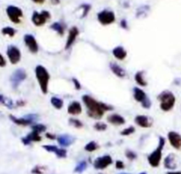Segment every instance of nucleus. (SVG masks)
<instances>
[{"label":"nucleus","mask_w":181,"mask_h":174,"mask_svg":"<svg viewBox=\"0 0 181 174\" xmlns=\"http://www.w3.org/2000/svg\"><path fill=\"white\" fill-rule=\"evenodd\" d=\"M81 99L87 108L88 116L94 119H101L105 112L113 110L112 106L108 105L104 103L99 102L90 95H82Z\"/></svg>","instance_id":"obj_1"},{"label":"nucleus","mask_w":181,"mask_h":174,"mask_svg":"<svg viewBox=\"0 0 181 174\" xmlns=\"http://www.w3.org/2000/svg\"><path fill=\"white\" fill-rule=\"evenodd\" d=\"M35 74L37 82L39 84V87L41 88V91L43 92L44 95H46L49 91V82L50 79V73L44 65L38 64L35 66Z\"/></svg>","instance_id":"obj_2"},{"label":"nucleus","mask_w":181,"mask_h":174,"mask_svg":"<svg viewBox=\"0 0 181 174\" xmlns=\"http://www.w3.org/2000/svg\"><path fill=\"white\" fill-rule=\"evenodd\" d=\"M157 100L159 101L160 109L163 111H171L176 103V97L174 94L169 90H164L160 93L157 96Z\"/></svg>","instance_id":"obj_3"},{"label":"nucleus","mask_w":181,"mask_h":174,"mask_svg":"<svg viewBox=\"0 0 181 174\" xmlns=\"http://www.w3.org/2000/svg\"><path fill=\"white\" fill-rule=\"evenodd\" d=\"M165 145V139L162 136L159 137V141L158 144L155 149H154L149 156L148 157V161L149 164H150L152 167H158L161 160H162V156H163V149L164 148Z\"/></svg>","instance_id":"obj_4"},{"label":"nucleus","mask_w":181,"mask_h":174,"mask_svg":"<svg viewBox=\"0 0 181 174\" xmlns=\"http://www.w3.org/2000/svg\"><path fill=\"white\" fill-rule=\"evenodd\" d=\"M50 19V14L47 11H42L41 13L34 12L32 15V22L36 27H42Z\"/></svg>","instance_id":"obj_5"},{"label":"nucleus","mask_w":181,"mask_h":174,"mask_svg":"<svg viewBox=\"0 0 181 174\" xmlns=\"http://www.w3.org/2000/svg\"><path fill=\"white\" fill-rule=\"evenodd\" d=\"M26 78H27V73L23 68H19L15 70L10 79L13 88H17L20 86V84L26 80Z\"/></svg>","instance_id":"obj_6"},{"label":"nucleus","mask_w":181,"mask_h":174,"mask_svg":"<svg viewBox=\"0 0 181 174\" xmlns=\"http://www.w3.org/2000/svg\"><path fill=\"white\" fill-rule=\"evenodd\" d=\"M6 14L9 17V19L11 20V21L16 24L20 22V19L23 16L22 10L14 5H9L6 8Z\"/></svg>","instance_id":"obj_7"},{"label":"nucleus","mask_w":181,"mask_h":174,"mask_svg":"<svg viewBox=\"0 0 181 174\" xmlns=\"http://www.w3.org/2000/svg\"><path fill=\"white\" fill-rule=\"evenodd\" d=\"M115 19H116V17H115L114 13L111 11H108V10H104L97 14L98 21L104 26L112 24L115 21Z\"/></svg>","instance_id":"obj_8"},{"label":"nucleus","mask_w":181,"mask_h":174,"mask_svg":"<svg viewBox=\"0 0 181 174\" xmlns=\"http://www.w3.org/2000/svg\"><path fill=\"white\" fill-rule=\"evenodd\" d=\"M6 54H7V57H8L10 62L13 64H18L21 59V52H20V49L14 45L8 46Z\"/></svg>","instance_id":"obj_9"},{"label":"nucleus","mask_w":181,"mask_h":174,"mask_svg":"<svg viewBox=\"0 0 181 174\" xmlns=\"http://www.w3.org/2000/svg\"><path fill=\"white\" fill-rule=\"evenodd\" d=\"M112 164V158L110 155H104L102 157H99L95 160L94 162V167L96 170H104L107 167H109Z\"/></svg>","instance_id":"obj_10"},{"label":"nucleus","mask_w":181,"mask_h":174,"mask_svg":"<svg viewBox=\"0 0 181 174\" xmlns=\"http://www.w3.org/2000/svg\"><path fill=\"white\" fill-rule=\"evenodd\" d=\"M24 43H25V45L28 47L31 53L36 54L38 52L39 45H38V43H37L35 37L33 34H25L24 35Z\"/></svg>","instance_id":"obj_11"},{"label":"nucleus","mask_w":181,"mask_h":174,"mask_svg":"<svg viewBox=\"0 0 181 174\" xmlns=\"http://www.w3.org/2000/svg\"><path fill=\"white\" fill-rule=\"evenodd\" d=\"M167 137L172 148H174L177 150H181V135L179 133L170 131L168 133Z\"/></svg>","instance_id":"obj_12"},{"label":"nucleus","mask_w":181,"mask_h":174,"mask_svg":"<svg viewBox=\"0 0 181 174\" xmlns=\"http://www.w3.org/2000/svg\"><path fill=\"white\" fill-rule=\"evenodd\" d=\"M134 123L141 128H150L153 126V119L147 115H137L134 118Z\"/></svg>","instance_id":"obj_13"},{"label":"nucleus","mask_w":181,"mask_h":174,"mask_svg":"<svg viewBox=\"0 0 181 174\" xmlns=\"http://www.w3.org/2000/svg\"><path fill=\"white\" fill-rule=\"evenodd\" d=\"M43 148L50 153H54L59 158H65L67 157V151L63 148H59L55 145H49V144L44 145Z\"/></svg>","instance_id":"obj_14"},{"label":"nucleus","mask_w":181,"mask_h":174,"mask_svg":"<svg viewBox=\"0 0 181 174\" xmlns=\"http://www.w3.org/2000/svg\"><path fill=\"white\" fill-rule=\"evenodd\" d=\"M80 34V31L78 29L77 27H73L70 28L69 33H68V36H67V39H66V43H65V50H69L70 48L73 46V44L75 43L76 38L78 37Z\"/></svg>","instance_id":"obj_15"},{"label":"nucleus","mask_w":181,"mask_h":174,"mask_svg":"<svg viewBox=\"0 0 181 174\" xmlns=\"http://www.w3.org/2000/svg\"><path fill=\"white\" fill-rule=\"evenodd\" d=\"M178 164H179L178 157L173 153L169 154L164 161V167L166 169H169V170H175L178 167Z\"/></svg>","instance_id":"obj_16"},{"label":"nucleus","mask_w":181,"mask_h":174,"mask_svg":"<svg viewBox=\"0 0 181 174\" xmlns=\"http://www.w3.org/2000/svg\"><path fill=\"white\" fill-rule=\"evenodd\" d=\"M107 122L113 125V126H123L125 124V119L123 116H121L118 113H113V114H110L107 117Z\"/></svg>","instance_id":"obj_17"},{"label":"nucleus","mask_w":181,"mask_h":174,"mask_svg":"<svg viewBox=\"0 0 181 174\" xmlns=\"http://www.w3.org/2000/svg\"><path fill=\"white\" fill-rule=\"evenodd\" d=\"M57 141L61 147L65 148V147H69L73 145L76 141V139L74 136L69 134H61L57 137Z\"/></svg>","instance_id":"obj_18"},{"label":"nucleus","mask_w":181,"mask_h":174,"mask_svg":"<svg viewBox=\"0 0 181 174\" xmlns=\"http://www.w3.org/2000/svg\"><path fill=\"white\" fill-rule=\"evenodd\" d=\"M42 141V137L40 135L39 133L32 131L30 134H29L27 136H25L24 138L21 139V142H23L24 145H29L31 142H38Z\"/></svg>","instance_id":"obj_19"},{"label":"nucleus","mask_w":181,"mask_h":174,"mask_svg":"<svg viewBox=\"0 0 181 174\" xmlns=\"http://www.w3.org/2000/svg\"><path fill=\"white\" fill-rule=\"evenodd\" d=\"M82 112V106L80 102L78 101H73L71 104H68L67 107V113L72 116H77L80 115Z\"/></svg>","instance_id":"obj_20"},{"label":"nucleus","mask_w":181,"mask_h":174,"mask_svg":"<svg viewBox=\"0 0 181 174\" xmlns=\"http://www.w3.org/2000/svg\"><path fill=\"white\" fill-rule=\"evenodd\" d=\"M10 119L18 126H22V127H28V126H32L35 123L30 120L27 116L23 118H16L14 115H10Z\"/></svg>","instance_id":"obj_21"},{"label":"nucleus","mask_w":181,"mask_h":174,"mask_svg":"<svg viewBox=\"0 0 181 174\" xmlns=\"http://www.w3.org/2000/svg\"><path fill=\"white\" fill-rule=\"evenodd\" d=\"M133 92H134V98L136 102L140 103V104L145 101L147 100L149 97L147 96V94L145 93V91L143 89H141L140 88H138V87H135L133 89Z\"/></svg>","instance_id":"obj_22"},{"label":"nucleus","mask_w":181,"mask_h":174,"mask_svg":"<svg viewBox=\"0 0 181 174\" xmlns=\"http://www.w3.org/2000/svg\"><path fill=\"white\" fill-rule=\"evenodd\" d=\"M110 71L119 78H125L126 76V72L125 71L124 68H122L120 65H119L116 63H110Z\"/></svg>","instance_id":"obj_23"},{"label":"nucleus","mask_w":181,"mask_h":174,"mask_svg":"<svg viewBox=\"0 0 181 174\" xmlns=\"http://www.w3.org/2000/svg\"><path fill=\"white\" fill-rule=\"evenodd\" d=\"M112 55L119 60H124L127 57V51L122 46H117L112 50Z\"/></svg>","instance_id":"obj_24"},{"label":"nucleus","mask_w":181,"mask_h":174,"mask_svg":"<svg viewBox=\"0 0 181 174\" xmlns=\"http://www.w3.org/2000/svg\"><path fill=\"white\" fill-rule=\"evenodd\" d=\"M135 82L140 87H147L148 82L144 79V72L143 71H138L134 75Z\"/></svg>","instance_id":"obj_25"},{"label":"nucleus","mask_w":181,"mask_h":174,"mask_svg":"<svg viewBox=\"0 0 181 174\" xmlns=\"http://www.w3.org/2000/svg\"><path fill=\"white\" fill-rule=\"evenodd\" d=\"M50 104L57 110H61L63 108V106H64L63 100L59 97H57V96H52L50 98Z\"/></svg>","instance_id":"obj_26"},{"label":"nucleus","mask_w":181,"mask_h":174,"mask_svg":"<svg viewBox=\"0 0 181 174\" xmlns=\"http://www.w3.org/2000/svg\"><path fill=\"white\" fill-rule=\"evenodd\" d=\"M52 30L56 31L59 35H63L65 33V28L63 27V25L59 23V22H54L53 24L50 25V27Z\"/></svg>","instance_id":"obj_27"},{"label":"nucleus","mask_w":181,"mask_h":174,"mask_svg":"<svg viewBox=\"0 0 181 174\" xmlns=\"http://www.w3.org/2000/svg\"><path fill=\"white\" fill-rule=\"evenodd\" d=\"M98 148H99V145L95 141H91L89 142H88L86 144V146L84 147V149L88 152H94Z\"/></svg>","instance_id":"obj_28"},{"label":"nucleus","mask_w":181,"mask_h":174,"mask_svg":"<svg viewBox=\"0 0 181 174\" xmlns=\"http://www.w3.org/2000/svg\"><path fill=\"white\" fill-rule=\"evenodd\" d=\"M87 167H88L87 162L84 161V160H82V161H80V162L76 165L75 169H74V172H76V173H81V172H83L87 169Z\"/></svg>","instance_id":"obj_29"},{"label":"nucleus","mask_w":181,"mask_h":174,"mask_svg":"<svg viewBox=\"0 0 181 174\" xmlns=\"http://www.w3.org/2000/svg\"><path fill=\"white\" fill-rule=\"evenodd\" d=\"M32 131H35V132H37L39 134L41 133H44L46 130H47V127L44 124H34L32 125Z\"/></svg>","instance_id":"obj_30"},{"label":"nucleus","mask_w":181,"mask_h":174,"mask_svg":"<svg viewBox=\"0 0 181 174\" xmlns=\"http://www.w3.org/2000/svg\"><path fill=\"white\" fill-rule=\"evenodd\" d=\"M69 123H70V125H72L73 127H75V128H78V129L82 128V127H84L83 123H82L80 119L74 118H69Z\"/></svg>","instance_id":"obj_31"},{"label":"nucleus","mask_w":181,"mask_h":174,"mask_svg":"<svg viewBox=\"0 0 181 174\" xmlns=\"http://www.w3.org/2000/svg\"><path fill=\"white\" fill-rule=\"evenodd\" d=\"M2 33L5 35H8L10 37H14L15 35L16 30L11 27H5L2 29Z\"/></svg>","instance_id":"obj_32"},{"label":"nucleus","mask_w":181,"mask_h":174,"mask_svg":"<svg viewBox=\"0 0 181 174\" xmlns=\"http://www.w3.org/2000/svg\"><path fill=\"white\" fill-rule=\"evenodd\" d=\"M94 129L98 131V132H104L107 129V125L104 122H101V121H98L96 123H95L94 125Z\"/></svg>","instance_id":"obj_33"},{"label":"nucleus","mask_w":181,"mask_h":174,"mask_svg":"<svg viewBox=\"0 0 181 174\" xmlns=\"http://www.w3.org/2000/svg\"><path fill=\"white\" fill-rule=\"evenodd\" d=\"M134 132H135V128H134V127H132V126H131V127H127V128L123 129L120 132V134L122 136H128V135L133 134Z\"/></svg>","instance_id":"obj_34"},{"label":"nucleus","mask_w":181,"mask_h":174,"mask_svg":"<svg viewBox=\"0 0 181 174\" xmlns=\"http://www.w3.org/2000/svg\"><path fill=\"white\" fill-rule=\"evenodd\" d=\"M80 9L82 10V13H81L80 18H84V17H86V16L88 15L89 10L91 9V5L87 4H81V5L80 6Z\"/></svg>","instance_id":"obj_35"},{"label":"nucleus","mask_w":181,"mask_h":174,"mask_svg":"<svg viewBox=\"0 0 181 174\" xmlns=\"http://www.w3.org/2000/svg\"><path fill=\"white\" fill-rule=\"evenodd\" d=\"M125 155L126 158L128 159V160H130V161H134V160H135L137 158V154H136L135 152H134L133 150H130V149L125 150Z\"/></svg>","instance_id":"obj_36"},{"label":"nucleus","mask_w":181,"mask_h":174,"mask_svg":"<svg viewBox=\"0 0 181 174\" xmlns=\"http://www.w3.org/2000/svg\"><path fill=\"white\" fill-rule=\"evenodd\" d=\"M44 170H45V167H44V166L36 165V166L31 171V172L33 174H43L44 172Z\"/></svg>","instance_id":"obj_37"},{"label":"nucleus","mask_w":181,"mask_h":174,"mask_svg":"<svg viewBox=\"0 0 181 174\" xmlns=\"http://www.w3.org/2000/svg\"><path fill=\"white\" fill-rule=\"evenodd\" d=\"M141 106L144 108V109H149L151 107V101L149 98H148L147 100H145L142 104H141Z\"/></svg>","instance_id":"obj_38"},{"label":"nucleus","mask_w":181,"mask_h":174,"mask_svg":"<svg viewBox=\"0 0 181 174\" xmlns=\"http://www.w3.org/2000/svg\"><path fill=\"white\" fill-rule=\"evenodd\" d=\"M115 166H116V169H118V170H122V169H124V168H125V164L123 163V161H121V160H118V161L116 162Z\"/></svg>","instance_id":"obj_39"},{"label":"nucleus","mask_w":181,"mask_h":174,"mask_svg":"<svg viewBox=\"0 0 181 174\" xmlns=\"http://www.w3.org/2000/svg\"><path fill=\"white\" fill-rule=\"evenodd\" d=\"M72 80H73V82H74V85L75 89H77V90H80V88H81V85H80V81H79L77 79H75V78H73Z\"/></svg>","instance_id":"obj_40"},{"label":"nucleus","mask_w":181,"mask_h":174,"mask_svg":"<svg viewBox=\"0 0 181 174\" xmlns=\"http://www.w3.org/2000/svg\"><path fill=\"white\" fill-rule=\"evenodd\" d=\"M46 138H48V139H50V140H57V137L58 136H56V135H54V134H50V133H46L45 134Z\"/></svg>","instance_id":"obj_41"},{"label":"nucleus","mask_w":181,"mask_h":174,"mask_svg":"<svg viewBox=\"0 0 181 174\" xmlns=\"http://www.w3.org/2000/svg\"><path fill=\"white\" fill-rule=\"evenodd\" d=\"M5 64H6V61H5V58L0 54V66L4 67V66H5Z\"/></svg>","instance_id":"obj_42"},{"label":"nucleus","mask_w":181,"mask_h":174,"mask_svg":"<svg viewBox=\"0 0 181 174\" xmlns=\"http://www.w3.org/2000/svg\"><path fill=\"white\" fill-rule=\"evenodd\" d=\"M120 26L121 28H123L124 29H126L127 28V22L125 20H122L120 22Z\"/></svg>","instance_id":"obj_43"},{"label":"nucleus","mask_w":181,"mask_h":174,"mask_svg":"<svg viewBox=\"0 0 181 174\" xmlns=\"http://www.w3.org/2000/svg\"><path fill=\"white\" fill-rule=\"evenodd\" d=\"M34 3H35V4H44V1L45 0H32Z\"/></svg>","instance_id":"obj_44"},{"label":"nucleus","mask_w":181,"mask_h":174,"mask_svg":"<svg viewBox=\"0 0 181 174\" xmlns=\"http://www.w3.org/2000/svg\"><path fill=\"white\" fill-rule=\"evenodd\" d=\"M5 98L4 97V95H0V104H4V103H5Z\"/></svg>","instance_id":"obj_45"},{"label":"nucleus","mask_w":181,"mask_h":174,"mask_svg":"<svg viewBox=\"0 0 181 174\" xmlns=\"http://www.w3.org/2000/svg\"><path fill=\"white\" fill-rule=\"evenodd\" d=\"M166 174H181V172H168Z\"/></svg>","instance_id":"obj_46"},{"label":"nucleus","mask_w":181,"mask_h":174,"mask_svg":"<svg viewBox=\"0 0 181 174\" xmlns=\"http://www.w3.org/2000/svg\"><path fill=\"white\" fill-rule=\"evenodd\" d=\"M51 2H52V4H59L60 0H51Z\"/></svg>","instance_id":"obj_47"},{"label":"nucleus","mask_w":181,"mask_h":174,"mask_svg":"<svg viewBox=\"0 0 181 174\" xmlns=\"http://www.w3.org/2000/svg\"><path fill=\"white\" fill-rule=\"evenodd\" d=\"M140 174H147L146 172H141V173H140Z\"/></svg>","instance_id":"obj_48"},{"label":"nucleus","mask_w":181,"mask_h":174,"mask_svg":"<svg viewBox=\"0 0 181 174\" xmlns=\"http://www.w3.org/2000/svg\"><path fill=\"white\" fill-rule=\"evenodd\" d=\"M120 174H128V173H120Z\"/></svg>","instance_id":"obj_49"}]
</instances>
